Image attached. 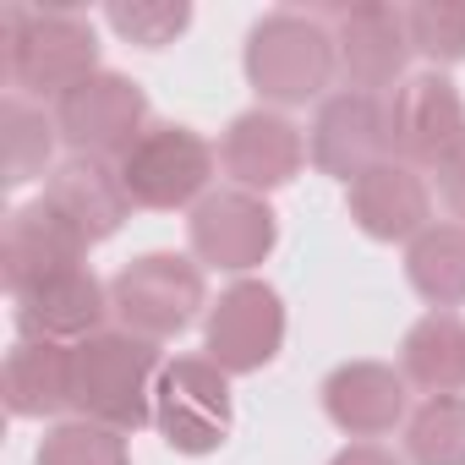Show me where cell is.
Returning a JSON list of instances; mask_svg holds the SVG:
<instances>
[{
  "mask_svg": "<svg viewBox=\"0 0 465 465\" xmlns=\"http://www.w3.org/2000/svg\"><path fill=\"white\" fill-rule=\"evenodd\" d=\"M186 247L203 269L219 274H252L258 263H269V252L280 247V213L269 208V197L224 186L208 192L192 213H186Z\"/></svg>",
  "mask_w": 465,
  "mask_h": 465,
  "instance_id": "obj_9",
  "label": "cell"
},
{
  "mask_svg": "<svg viewBox=\"0 0 465 465\" xmlns=\"http://www.w3.org/2000/svg\"><path fill=\"white\" fill-rule=\"evenodd\" d=\"M247 83L269 110H296V104H323L334 77H340V50L334 28L312 12H263L247 28L242 50Z\"/></svg>",
  "mask_w": 465,
  "mask_h": 465,
  "instance_id": "obj_2",
  "label": "cell"
},
{
  "mask_svg": "<svg viewBox=\"0 0 465 465\" xmlns=\"http://www.w3.org/2000/svg\"><path fill=\"white\" fill-rule=\"evenodd\" d=\"M307 159L334 175V181H356L367 175L372 164L389 159V104L378 94H356V88H340L318 104L312 115V132H307Z\"/></svg>",
  "mask_w": 465,
  "mask_h": 465,
  "instance_id": "obj_13",
  "label": "cell"
},
{
  "mask_svg": "<svg viewBox=\"0 0 465 465\" xmlns=\"http://www.w3.org/2000/svg\"><path fill=\"white\" fill-rule=\"evenodd\" d=\"M0 66L6 83L45 104L66 99L77 83H88L99 66V34L77 12H39V6H6L0 12Z\"/></svg>",
  "mask_w": 465,
  "mask_h": 465,
  "instance_id": "obj_1",
  "label": "cell"
},
{
  "mask_svg": "<svg viewBox=\"0 0 465 465\" xmlns=\"http://www.w3.org/2000/svg\"><path fill=\"white\" fill-rule=\"evenodd\" d=\"M432 181H438V197H443V208H449V213L465 224V143H460V148H454V153H449L438 170H432Z\"/></svg>",
  "mask_w": 465,
  "mask_h": 465,
  "instance_id": "obj_27",
  "label": "cell"
},
{
  "mask_svg": "<svg viewBox=\"0 0 465 465\" xmlns=\"http://www.w3.org/2000/svg\"><path fill=\"white\" fill-rule=\"evenodd\" d=\"M0 394L17 421H50L72 411V345L17 340L0 367Z\"/></svg>",
  "mask_w": 465,
  "mask_h": 465,
  "instance_id": "obj_19",
  "label": "cell"
},
{
  "mask_svg": "<svg viewBox=\"0 0 465 465\" xmlns=\"http://www.w3.org/2000/svg\"><path fill=\"white\" fill-rule=\"evenodd\" d=\"M318 400H323V416L345 438H361V443L389 438L394 427L411 421V383L389 361H340L323 378Z\"/></svg>",
  "mask_w": 465,
  "mask_h": 465,
  "instance_id": "obj_14",
  "label": "cell"
},
{
  "mask_svg": "<svg viewBox=\"0 0 465 465\" xmlns=\"http://www.w3.org/2000/svg\"><path fill=\"white\" fill-rule=\"evenodd\" d=\"M88 263V242L77 236V230L45 203H23L12 219H6V236H0V280H6L12 302L28 296L34 285L66 274V269H83Z\"/></svg>",
  "mask_w": 465,
  "mask_h": 465,
  "instance_id": "obj_15",
  "label": "cell"
},
{
  "mask_svg": "<svg viewBox=\"0 0 465 465\" xmlns=\"http://www.w3.org/2000/svg\"><path fill=\"white\" fill-rule=\"evenodd\" d=\"M405 28L416 55L432 61V72L465 61V0H416L405 6Z\"/></svg>",
  "mask_w": 465,
  "mask_h": 465,
  "instance_id": "obj_25",
  "label": "cell"
},
{
  "mask_svg": "<svg viewBox=\"0 0 465 465\" xmlns=\"http://www.w3.org/2000/svg\"><path fill=\"white\" fill-rule=\"evenodd\" d=\"M55 126H61V143L72 153L121 164L137 148V137L148 132V94L137 77L104 66L55 104Z\"/></svg>",
  "mask_w": 465,
  "mask_h": 465,
  "instance_id": "obj_7",
  "label": "cell"
},
{
  "mask_svg": "<svg viewBox=\"0 0 465 465\" xmlns=\"http://www.w3.org/2000/svg\"><path fill=\"white\" fill-rule=\"evenodd\" d=\"M329 465H405V454H394L383 443H345Z\"/></svg>",
  "mask_w": 465,
  "mask_h": 465,
  "instance_id": "obj_28",
  "label": "cell"
},
{
  "mask_svg": "<svg viewBox=\"0 0 465 465\" xmlns=\"http://www.w3.org/2000/svg\"><path fill=\"white\" fill-rule=\"evenodd\" d=\"M208 307V280L192 252H143L110 280V312L126 334L170 345Z\"/></svg>",
  "mask_w": 465,
  "mask_h": 465,
  "instance_id": "obj_4",
  "label": "cell"
},
{
  "mask_svg": "<svg viewBox=\"0 0 465 465\" xmlns=\"http://www.w3.org/2000/svg\"><path fill=\"white\" fill-rule=\"evenodd\" d=\"M400 372L427 400L465 394V318L460 312H421L400 340Z\"/></svg>",
  "mask_w": 465,
  "mask_h": 465,
  "instance_id": "obj_20",
  "label": "cell"
},
{
  "mask_svg": "<svg viewBox=\"0 0 465 465\" xmlns=\"http://www.w3.org/2000/svg\"><path fill=\"white\" fill-rule=\"evenodd\" d=\"M159 372H164V356L153 340L104 329V334L72 345V411L83 421H99V427L132 438L153 421Z\"/></svg>",
  "mask_w": 465,
  "mask_h": 465,
  "instance_id": "obj_3",
  "label": "cell"
},
{
  "mask_svg": "<svg viewBox=\"0 0 465 465\" xmlns=\"http://www.w3.org/2000/svg\"><path fill=\"white\" fill-rule=\"evenodd\" d=\"M34 465H132V449H126V432H110L99 421L72 416L39 438Z\"/></svg>",
  "mask_w": 465,
  "mask_h": 465,
  "instance_id": "obj_24",
  "label": "cell"
},
{
  "mask_svg": "<svg viewBox=\"0 0 465 465\" xmlns=\"http://www.w3.org/2000/svg\"><path fill=\"white\" fill-rule=\"evenodd\" d=\"M307 164V137L302 126L285 115V110H242L236 121L224 126L219 137V170L230 175V186H242V192H285Z\"/></svg>",
  "mask_w": 465,
  "mask_h": 465,
  "instance_id": "obj_12",
  "label": "cell"
},
{
  "mask_svg": "<svg viewBox=\"0 0 465 465\" xmlns=\"http://www.w3.org/2000/svg\"><path fill=\"white\" fill-rule=\"evenodd\" d=\"M0 143H6V186H28L39 175L50 181L61 126H55V115H45V104L12 94L0 104Z\"/></svg>",
  "mask_w": 465,
  "mask_h": 465,
  "instance_id": "obj_22",
  "label": "cell"
},
{
  "mask_svg": "<svg viewBox=\"0 0 465 465\" xmlns=\"http://www.w3.org/2000/svg\"><path fill=\"white\" fill-rule=\"evenodd\" d=\"M285 351V302L269 280H236L224 285L219 302L203 318V356L230 372V378H247L263 372L274 356Z\"/></svg>",
  "mask_w": 465,
  "mask_h": 465,
  "instance_id": "obj_8",
  "label": "cell"
},
{
  "mask_svg": "<svg viewBox=\"0 0 465 465\" xmlns=\"http://www.w3.org/2000/svg\"><path fill=\"white\" fill-rule=\"evenodd\" d=\"M213 164H219V148L203 132H192L181 121H159L121 159V181H126V192H132L137 208H153V213L186 208L192 213L208 197Z\"/></svg>",
  "mask_w": 465,
  "mask_h": 465,
  "instance_id": "obj_6",
  "label": "cell"
},
{
  "mask_svg": "<svg viewBox=\"0 0 465 465\" xmlns=\"http://www.w3.org/2000/svg\"><path fill=\"white\" fill-rule=\"evenodd\" d=\"M405 280L432 312L465 307V224L460 219H432L405 247Z\"/></svg>",
  "mask_w": 465,
  "mask_h": 465,
  "instance_id": "obj_21",
  "label": "cell"
},
{
  "mask_svg": "<svg viewBox=\"0 0 465 465\" xmlns=\"http://www.w3.org/2000/svg\"><path fill=\"white\" fill-rule=\"evenodd\" d=\"M153 427L186 460L219 454L224 438L236 432L230 372H219L208 356H175V361H164L159 389H153Z\"/></svg>",
  "mask_w": 465,
  "mask_h": 465,
  "instance_id": "obj_5",
  "label": "cell"
},
{
  "mask_svg": "<svg viewBox=\"0 0 465 465\" xmlns=\"http://www.w3.org/2000/svg\"><path fill=\"white\" fill-rule=\"evenodd\" d=\"M405 465H465V394H432L411 411Z\"/></svg>",
  "mask_w": 465,
  "mask_h": 465,
  "instance_id": "obj_23",
  "label": "cell"
},
{
  "mask_svg": "<svg viewBox=\"0 0 465 465\" xmlns=\"http://www.w3.org/2000/svg\"><path fill=\"white\" fill-rule=\"evenodd\" d=\"M345 213L367 242H405L411 247L432 224V186L421 170L383 159L345 186Z\"/></svg>",
  "mask_w": 465,
  "mask_h": 465,
  "instance_id": "obj_16",
  "label": "cell"
},
{
  "mask_svg": "<svg viewBox=\"0 0 465 465\" xmlns=\"http://www.w3.org/2000/svg\"><path fill=\"white\" fill-rule=\"evenodd\" d=\"M45 203L77 230L88 247L110 242L115 230L132 219V208H137L132 192H126V181H121V164L83 159V153H72V159H61V164L50 170V181H45Z\"/></svg>",
  "mask_w": 465,
  "mask_h": 465,
  "instance_id": "obj_18",
  "label": "cell"
},
{
  "mask_svg": "<svg viewBox=\"0 0 465 465\" xmlns=\"http://www.w3.org/2000/svg\"><path fill=\"white\" fill-rule=\"evenodd\" d=\"M17 340H50V345H83L94 334H104L110 312V285L83 263L66 269L45 285H34L28 296H17Z\"/></svg>",
  "mask_w": 465,
  "mask_h": 465,
  "instance_id": "obj_17",
  "label": "cell"
},
{
  "mask_svg": "<svg viewBox=\"0 0 465 465\" xmlns=\"http://www.w3.org/2000/svg\"><path fill=\"white\" fill-rule=\"evenodd\" d=\"M334 50H340V77L356 94H378L400 88L411 77V28L400 6H383V0H367V6H334Z\"/></svg>",
  "mask_w": 465,
  "mask_h": 465,
  "instance_id": "obj_11",
  "label": "cell"
},
{
  "mask_svg": "<svg viewBox=\"0 0 465 465\" xmlns=\"http://www.w3.org/2000/svg\"><path fill=\"white\" fill-rule=\"evenodd\" d=\"M104 23L137 50H164L192 28V6L186 0H110Z\"/></svg>",
  "mask_w": 465,
  "mask_h": 465,
  "instance_id": "obj_26",
  "label": "cell"
},
{
  "mask_svg": "<svg viewBox=\"0 0 465 465\" xmlns=\"http://www.w3.org/2000/svg\"><path fill=\"white\" fill-rule=\"evenodd\" d=\"M465 143V94L449 72H411L389 99V159L438 170Z\"/></svg>",
  "mask_w": 465,
  "mask_h": 465,
  "instance_id": "obj_10",
  "label": "cell"
}]
</instances>
